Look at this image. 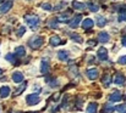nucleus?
I'll use <instances>...</instances> for the list:
<instances>
[{"mask_svg": "<svg viewBox=\"0 0 126 113\" xmlns=\"http://www.w3.org/2000/svg\"><path fill=\"white\" fill-rule=\"evenodd\" d=\"M16 113H21V112H16Z\"/></svg>", "mask_w": 126, "mask_h": 113, "instance_id": "41", "label": "nucleus"}, {"mask_svg": "<svg viewBox=\"0 0 126 113\" xmlns=\"http://www.w3.org/2000/svg\"><path fill=\"white\" fill-rule=\"evenodd\" d=\"M120 65H126V56H121L120 58H119V61H118Z\"/></svg>", "mask_w": 126, "mask_h": 113, "instance_id": "34", "label": "nucleus"}, {"mask_svg": "<svg viewBox=\"0 0 126 113\" xmlns=\"http://www.w3.org/2000/svg\"><path fill=\"white\" fill-rule=\"evenodd\" d=\"M114 83H115V84H118V85H123V84L125 83V77H124L123 74H120V73H118V74L115 75Z\"/></svg>", "mask_w": 126, "mask_h": 113, "instance_id": "17", "label": "nucleus"}, {"mask_svg": "<svg viewBox=\"0 0 126 113\" xmlns=\"http://www.w3.org/2000/svg\"><path fill=\"white\" fill-rule=\"evenodd\" d=\"M97 108H98V105L95 102H92L88 105V108H87V113H97Z\"/></svg>", "mask_w": 126, "mask_h": 113, "instance_id": "21", "label": "nucleus"}, {"mask_svg": "<svg viewBox=\"0 0 126 113\" xmlns=\"http://www.w3.org/2000/svg\"><path fill=\"white\" fill-rule=\"evenodd\" d=\"M2 72H4V69H1V68H0V75L2 74Z\"/></svg>", "mask_w": 126, "mask_h": 113, "instance_id": "40", "label": "nucleus"}, {"mask_svg": "<svg viewBox=\"0 0 126 113\" xmlns=\"http://www.w3.org/2000/svg\"><path fill=\"white\" fill-rule=\"evenodd\" d=\"M81 21H82V16H81V15H76V16L71 20V22H70V27H71V28H76V27L80 24Z\"/></svg>", "mask_w": 126, "mask_h": 113, "instance_id": "8", "label": "nucleus"}, {"mask_svg": "<svg viewBox=\"0 0 126 113\" xmlns=\"http://www.w3.org/2000/svg\"><path fill=\"white\" fill-rule=\"evenodd\" d=\"M60 44H61V39L58 37V35L50 37V45H51V46H58V45H60Z\"/></svg>", "mask_w": 126, "mask_h": 113, "instance_id": "19", "label": "nucleus"}, {"mask_svg": "<svg viewBox=\"0 0 126 113\" xmlns=\"http://www.w3.org/2000/svg\"><path fill=\"white\" fill-rule=\"evenodd\" d=\"M10 95V88L9 86H1L0 88V96L2 97V99H5V97H7Z\"/></svg>", "mask_w": 126, "mask_h": 113, "instance_id": "13", "label": "nucleus"}, {"mask_svg": "<svg viewBox=\"0 0 126 113\" xmlns=\"http://www.w3.org/2000/svg\"><path fill=\"white\" fill-rule=\"evenodd\" d=\"M5 58H6L9 62L14 63V65H17V63H18V62L16 61V57H15V55H12V54H7V55L5 56Z\"/></svg>", "mask_w": 126, "mask_h": 113, "instance_id": "24", "label": "nucleus"}, {"mask_svg": "<svg viewBox=\"0 0 126 113\" xmlns=\"http://www.w3.org/2000/svg\"><path fill=\"white\" fill-rule=\"evenodd\" d=\"M11 7H12V0H7V1H5V2L0 6V12H1V13H6L7 11H10Z\"/></svg>", "mask_w": 126, "mask_h": 113, "instance_id": "5", "label": "nucleus"}, {"mask_svg": "<svg viewBox=\"0 0 126 113\" xmlns=\"http://www.w3.org/2000/svg\"><path fill=\"white\" fill-rule=\"evenodd\" d=\"M0 1H2V0H0Z\"/></svg>", "mask_w": 126, "mask_h": 113, "instance_id": "42", "label": "nucleus"}, {"mask_svg": "<svg viewBox=\"0 0 126 113\" xmlns=\"http://www.w3.org/2000/svg\"><path fill=\"white\" fill-rule=\"evenodd\" d=\"M25 33H26V28H25V27H20L18 31H17V37H21V35H23Z\"/></svg>", "mask_w": 126, "mask_h": 113, "instance_id": "32", "label": "nucleus"}, {"mask_svg": "<svg viewBox=\"0 0 126 113\" xmlns=\"http://www.w3.org/2000/svg\"><path fill=\"white\" fill-rule=\"evenodd\" d=\"M41 6H42V9H44V10H47V11H51V10H53L51 5H50V4H48V2H45V4H42Z\"/></svg>", "mask_w": 126, "mask_h": 113, "instance_id": "31", "label": "nucleus"}, {"mask_svg": "<svg viewBox=\"0 0 126 113\" xmlns=\"http://www.w3.org/2000/svg\"><path fill=\"white\" fill-rule=\"evenodd\" d=\"M97 55H98V57H99L100 61H107V60H108V51H107L105 47H100V49L98 50Z\"/></svg>", "mask_w": 126, "mask_h": 113, "instance_id": "7", "label": "nucleus"}, {"mask_svg": "<svg viewBox=\"0 0 126 113\" xmlns=\"http://www.w3.org/2000/svg\"><path fill=\"white\" fill-rule=\"evenodd\" d=\"M58 58L61 60V61H67L69 60V52L67 51H64V50L59 51L58 52Z\"/></svg>", "mask_w": 126, "mask_h": 113, "instance_id": "16", "label": "nucleus"}, {"mask_svg": "<svg viewBox=\"0 0 126 113\" xmlns=\"http://www.w3.org/2000/svg\"><path fill=\"white\" fill-rule=\"evenodd\" d=\"M72 7L76 9V10H84L86 9V5L83 2H79V1H72Z\"/></svg>", "mask_w": 126, "mask_h": 113, "instance_id": "23", "label": "nucleus"}, {"mask_svg": "<svg viewBox=\"0 0 126 113\" xmlns=\"http://www.w3.org/2000/svg\"><path fill=\"white\" fill-rule=\"evenodd\" d=\"M70 37H71L72 40H75L76 43H82V41H83V40H82V37H81V35H79V34H76V33H72Z\"/></svg>", "mask_w": 126, "mask_h": 113, "instance_id": "26", "label": "nucleus"}, {"mask_svg": "<svg viewBox=\"0 0 126 113\" xmlns=\"http://www.w3.org/2000/svg\"><path fill=\"white\" fill-rule=\"evenodd\" d=\"M70 17H71V12H63L59 17V22H67L70 21Z\"/></svg>", "mask_w": 126, "mask_h": 113, "instance_id": "15", "label": "nucleus"}, {"mask_svg": "<svg viewBox=\"0 0 126 113\" xmlns=\"http://www.w3.org/2000/svg\"><path fill=\"white\" fill-rule=\"evenodd\" d=\"M88 7H89V10H91V11H93V12H97V11H98V9H99V6L93 5L92 2H89V4H88Z\"/></svg>", "mask_w": 126, "mask_h": 113, "instance_id": "30", "label": "nucleus"}, {"mask_svg": "<svg viewBox=\"0 0 126 113\" xmlns=\"http://www.w3.org/2000/svg\"><path fill=\"white\" fill-rule=\"evenodd\" d=\"M44 40H43V37H33L28 40V46L32 49V50H37L39 49L43 45Z\"/></svg>", "mask_w": 126, "mask_h": 113, "instance_id": "1", "label": "nucleus"}, {"mask_svg": "<svg viewBox=\"0 0 126 113\" xmlns=\"http://www.w3.org/2000/svg\"><path fill=\"white\" fill-rule=\"evenodd\" d=\"M15 55L18 56V57H23V56L26 55V50H25V47H23V46H17L16 50H15Z\"/></svg>", "mask_w": 126, "mask_h": 113, "instance_id": "20", "label": "nucleus"}, {"mask_svg": "<svg viewBox=\"0 0 126 113\" xmlns=\"http://www.w3.org/2000/svg\"><path fill=\"white\" fill-rule=\"evenodd\" d=\"M98 39H99V41H102V43H107V41H109V34L107 33V32H100L99 33V35H98Z\"/></svg>", "mask_w": 126, "mask_h": 113, "instance_id": "18", "label": "nucleus"}, {"mask_svg": "<svg viewBox=\"0 0 126 113\" xmlns=\"http://www.w3.org/2000/svg\"><path fill=\"white\" fill-rule=\"evenodd\" d=\"M64 6H65V2H63V4H59L58 6H55V7H54V10H55V11H58V10H60V9H63Z\"/></svg>", "mask_w": 126, "mask_h": 113, "instance_id": "35", "label": "nucleus"}, {"mask_svg": "<svg viewBox=\"0 0 126 113\" xmlns=\"http://www.w3.org/2000/svg\"><path fill=\"white\" fill-rule=\"evenodd\" d=\"M58 22H59V21H56V20H50V21H49V26H50L51 28L56 29V28H58Z\"/></svg>", "mask_w": 126, "mask_h": 113, "instance_id": "29", "label": "nucleus"}, {"mask_svg": "<svg viewBox=\"0 0 126 113\" xmlns=\"http://www.w3.org/2000/svg\"><path fill=\"white\" fill-rule=\"evenodd\" d=\"M26 86H27V83H23V84H22L20 88H17L18 90H17L16 92H14V96H17V95H20L21 92H23V91L26 90Z\"/></svg>", "mask_w": 126, "mask_h": 113, "instance_id": "25", "label": "nucleus"}, {"mask_svg": "<svg viewBox=\"0 0 126 113\" xmlns=\"http://www.w3.org/2000/svg\"><path fill=\"white\" fill-rule=\"evenodd\" d=\"M49 85H50V86H56V85H58V81H56V80L49 81Z\"/></svg>", "mask_w": 126, "mask_h": 113, "instance_id": "37", "label": "nucleus"}, {"mask_svg": "<svg viewBox=\"0 0 126 113\" xmlns=\"http://www.w3.org/2000/svg\"><path fill=\"white\" fill-rule=\"evenodd\" d=\"M25 21L28 23V26L31 28H36L39 24V17L36 15H26L25 16Z\"/></svg>", "mask_w": 126, "mask_h": 113, "instance_id": "2", "label": "nucleus"}, {"mask_svg": "<svg viewBox=\"0 0 126 113\" xmlns=\"http://www.w3.org/2000/svg\"><path fill=\"white\" fill-rule=\"evenodd\" d=\"M59 96H60V92H56V94L53 96V100H54V101H58V100H59Z\"/></svg>", "mask_w": 126, "mask_h": 113, "instance_id": "36", "label": "nucleus"}, {"mask_svg": "<svg viewBox=\"0 0 126 113\" xmlns=\"http://www.w3.org/2000/svg\"><path fill=\"white\" fill-rule=\"evenodd\" d=\"M97 26L98 27H104L107 24V20L103 17V16H97Z\"/></svg>", "mask_w": 126, "mask_h": 113, "instance_id": "22", "label": "nucleus"}, {"mask_svg": "<svg viewBox=\"0 0 126 113\" xmlns=\"http://www.w3.org/2000/svg\"><path fill=\"white\" fill-rule=\"evenodd\" d=\"M116 111L119 113H126V103L118 106V107H116Z\"/></svg>", "mask_w": 126, "mask_h": 113, "instance_id": "28", "label": "nucleus"}, {"mask_svg": "<svg viewBox=\"0 0 126 113\" xmlns=\"http://www.w3.org/2000/svg\"><path fill=\"white\" fill-rule=\"evenodd\" d=\"M12 80H14L15 83H22V80H23V74L20 73V72H15V73L12 74Z\"/></svg>", "mask_w": 126, "mask_h": 113, "instance_id": "14", "label": "nucleus"}, {"mask_svg": "<svg viewBox=\"0 0 126 113\" xmlns=\"http://www.w3.org/2000/svg\"><path fill=\"white\" fill-rule=\"evenodd\" d=\"M50 69V63L47 58H43L42 62H41V73L42 74H47Z\"/></svg>", "mask_w": 126, "mask_h": 113, "instance_id": "4", "label": "nucleus"}, {"mask_svg": "<svg viewBox=\"0 0 126 113\" xmlns=\"http://www.w3.org/2000/svg\"><path fill=\"white\" fill-rule=\"evenodd\" d=\"M121 100V94H120V91H114L113 94H110V96H109V101L110 102H118V101H120Z\"/></svg>", "mask_w": 126, "mask_h": 113, "instance_id": "9", "label": "nucleus"}, {"mask_svg": "<svg viewBox=\"0 0 126 113\" xmlns=\"http://www.w3.org/2000/svg\"><path fill=\"white\" fill-rule=\"evenodd\" d=\"M115 110H116V107H113L110 103H105L103 110L100 111V113H113Z\"/></svg>", "mask_w": 126, "mask_h": 113, "instance_id": "12", "label": "nucleus"}, {"mask_svg": "<svg viewBox=\"0 0 126 113\" xmlns=\"http://www.w3.org/2000/svg\"><path fill=\"white\" fill-rule=\"evenodd\" d=\"M93 24H94L93 20H91V18H86L83 22H82V28H83V29H91V28L93 27Z\"/></svg>", "mask_w": 126, "mask_h": 113, "instance_id": "10", "label": "nucleus"}, {"mask_svg": "<svg viewBox=\"0 0 126 113\" xmlns=\"http://www.w3.org/2000/svg\"><path fill=\"white\" fill-rule=\"evenodd\" d=\"M102 83H103V85H104L105 88L110 86V84H111V77H110V74H104L103 75V78H102Z\"/></svg>", "mask_w": 126, "mask_h": 113, "instance_id": "11", "label": "nucleus"}, {"mask_svg": "<svg viewBox=\"0 0 126 113\" xmlns=\"http://www.w3.org/2000/svg\"><path fill=\"white\" fill-rule=\"evenodd\" d=\"M82 103H83V100L77 99V101H76V108H81L82 107Z\"/></svg>", "mask_w": 126, "mask_h": 113, "instance_id": "33", "label": "nucleus"}, {"mask_svg": "<svg viewBox=\"0 0 126 113\" xmlns=\"http://www.w3.org/2000/svg\"><path fill=\"white\" fill-rule=\"evenodd\" d=\"M86 74L88 77V79L94 80V79L98 78V69H97V68H89V69H87Z\"/></svg>", "mask_w": 126, "mask_h": 113, "instance_id": "6", "label": "nucleus"}, {"mask_svg": "<svg viewBox=\"0 0 126 113\" xmlns=\"http://www.w3.org/2000/svg\"><path fill=\"white\" fill-rule=\"evenodd\" d=\"M121 43H123V45H124V46H126V35H125V37H123V40H121Z\"/></svg>", "mask_w": 126, "mask_h": 113, "instance_id": "39", "label": "nucleus"}, {"mask_svg": "<svg viewBox=\"0 0 126 113\" xmlns=\"http://www.w3.org/2000/svg\"><path fill=\"white\" fill-rule=\"evenodd\" d=\"M88 45H89V46H95V45H97V43H95V41H91V40H89V41H88Z\"/></svg>", "mask_w": 126, "mask_h": 113, "instance_id": "38", "label": "nucleus"}, {"mask_svg": "<svg viewBox=\"0 0 126 113\" xmlns=\"http://www.w3.org/2000/svg\"><path fill=\"white\" fill-rule=\"evenodd\" d=\"M119 22H125L126 21V11H123L119 13V17H118Z\"/></svg>", "mask_w": 126, "mask_h": 113, "instance_id": "27", "label": "nucleus"}, {"mask_svg": "<svg viewBox=\"0 0 126 113\" xmlns=\"http://www.w3.org/2000/svg\"><path fill=\"white\" fill-rule=\"evenodd\" d=\"M26 102L30 106H34V105H37V103L41 102V97H39L38 94H31V95H28L26 97Z\"/></svg>", "mask_w": 126, "mask_h": 113, "instance_id": "3", "label": "nucleus"}]
</instances>
